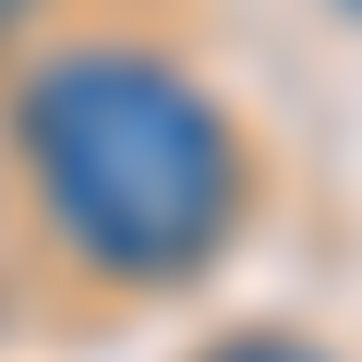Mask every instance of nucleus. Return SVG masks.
Masks as SVG:
<instances>
[{
    "label": "nucleus",
    "instance_id": "nucleus-1",
    "mask_svg": "<svg viewBox=\"0 0 362 362\" xmlns=\"http://www.w3.org/2000/svg\"><path fill=\"white\" fill-rule=\"evenodd\" d=\"M13 157L49 242L109 290H181L254 194L230 109L157 37H49L13 73Z\"/></svg>",
    "mask_w": 362,
    "mask_h": 362
},
{
    "label": "nucleus",
    "instance_id": "nucleus-2",
    "mask_svg": "<svg viewBox=\"0 0 362 362\" xmlns=\"http://www.w3.org/2000/svg\"><path fill=\"white\" fill-rule=\"evenodd\" d=\"M218 362H326V350H302V338H230Z\"/></svg>",
    "mask_w": 362,
    "mask_h": 362
},
{
    "label": "nucleus",
    "instance_id": "nucleus-3",
    "mask_svg": "<svg viewBox=\"0 0 362 362\" xmlns=\"http://www.w3.org/2000/svg\"><path fill=\"white\" fill-rule=\"evenodd\" d=\"M13 13H25V0H0V25H13Z\"/></svg>",
    "mask_w": 362,
    "mask_h": 362
},
{
    "label": "nucleus",
    "instance_id": "nucleus-4",
    "mask_svg": "<svg viewBox=\"0 0 362 362\" xmlns=\"http://www.w3.org/2000/svg\"><path fill=\"white\" fill-rule=\"evenodd\" d=\"M350 13H362V0H350Z\"/></svg>",
    "mask_w": 362,
    "mask_h": 362
}]
</instances>
